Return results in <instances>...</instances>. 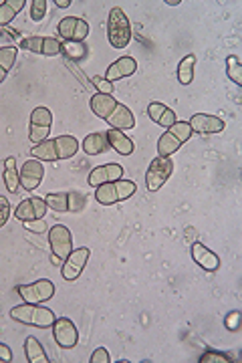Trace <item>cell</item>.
I'll list each match as a JSON object with an SVG mask.
<instances>
[{
  "mask_svg": "<svg viewBox=\"0 0 242 363\" xmlns=\"http://www.w3.org/2000/svg\"><path fill=\"white\" fill-rule=\"evenodd\" d=\"M32 157L38 162H59L69 160L79 151V142L73 135H59L55 140H45L41 144H34Z\"/></svg>",
  "mask_w": 242,
  "mask_h": 363,
  "instance_id": "6da1fadb",
  "label": "cell"
},
{
  "mask_svg": "<svg viewBox=\"0 0 242 363\" xmlns=\"http://www.w3.org/2000/svg\"><path fill=\"white\" fill-rule=\"evenodd\" d=\"M10 317H12L16 323L30 325V327H38V329L53 327V323H55V319H57L51 309L41 307V305H32V302L16 305V307L10 311Z\"/></svg>",
  "mask_w": 242,
  "mask_h": 363,
  "instance_id": "7a4b0ae2",
  "label": "cell"
},
{
  "mask_svg": "<svg viewBox=\"0 0 242 363\" xmlns=\"http://www.w3.org/2000/svg\"><path fill=\"white\" fill-rule=\"evenodd\" d=\"M138 186L133 180H116V182H107V184H101L95 188V198L99 204L103 206H113L118 202H123L127 198H131L135 194Z\"/></svg>",
  "mask_w": 242,
  "mask_h": 363,
  "instance_id": "3957f363",
  "label": "cell"
},
{
  "mask_svg": "<svg viewBox=\"0 0 242 363\" xmlns=\"http://www.w3.org/2000/svg\"><path fill=\"white\" fill-rule=\"evenodd\" d=\"M192 127L188 121H176L172 127H168V131L160 138L157 142V155L162 157H170L172 153L180 150L182 146L192 138Z\"/></svg>",
  "mask_w": 242,
  "mask_h": 363,
  "instance_id": "277c9868",
  "label": "cell"
},
{
  "mask_svg": "<svg viewBox=\"0 0 242 363\" xmlns=\"http://www.w3.org/2000/svg\"><path fill=\"white\" fill-rule=\"evenodd\" d=\"M107 38L113 49H125L131 41V25L127 14L121 10L120 6L111 8L109 21H107Z\"/></svg>",
  "mask_w": 242,
  "mask_h": 363,
  "instance_id": "5b68a950",
  "label": "cell"
},
{
  "mask_svg": "<svg viewBox=\"0 0 242 363\" xmlns=\"http://www.w3.org/2000/svg\"><path fill=\"white\" fill-rule=\"evenodd\" d=\"M49 246H51L53 265H63L73 250L71 230L63 224H55L53 228H49Z\"/></svg>",
  "mask_w": 242,
  "mask_h": 363,
  "instance_id": "8992f818",
  "label": "cell"
},
{
  "mask_svg": "<svg viewBox=\"0 0 242 363\" xmlns=\"http://www.w3.org/2000/svg\"><path fill=\"white\" fill-rule=\"evenodd\" d=\"M43 198H45V202H47V208H51V210L55 212H71V214H77V212L83 210L85 204H87L85 194L75 192V190H71V192L47 194V196H43Z\"/></svg>",
  "mask_w": 242,
  "mask_h": 363,
  "instance_id": "52a82bcc",
  "label": "cell"
},
{
  "mask_svg": "<svg viewBox=\"0 0 242 363\" xmlns=\"http://www.w3.org/2000/svg\"><path fill=\"white\" fill-rule=\"evenodd\" d=\"M172 172H174V162H172V157H162V155H157L155 160H151L150 168H148V172H146V188L150 190V192H157L168 178L172 176Z\"/></svg>",
  "mask_w": 242,
  "mask_h": 363,
  "instance_id": "ba28073f",
  "label": "cell"
},
{
  "mask_svg": "<svg viewBox=\"0 0 242 363\" xmlns=\"http://www.w3.org/2000/svg\"><path fill=\"white\" fill-rule=\"evenodd\" d=\"M16 293L21 295V299L25 302H32V305H41V302L53 299L55 295V285L49 278H41L34 280L30 285H19Z\"/></svg>",
  "mask_w": 242,
  "mask_h": 363,
  "instance_id": "9c48e42d",
  "label": "cell"
},
{
  "mask_svg": "<svg viewBox=\"0 0 242 363\" xmlns=\"http://www.w3.org/2000/svg\"><path fill=\"white\" fill-rule=\"evenodd\" d=\"M51 125H53V113L47 107H36L30 113L29 125V140L32 144H41L45 140H49L51 133Z\"/></svg>",
  "mask_w": 242,
  "mask_h": 363,
  "instance_id": "30bf717a",
  "label": "cell"
},
{
  "mask_svg": "<svg viewBox=\"0 0 242 363\" xmlns=\"http://www.w3.org/2000/svg\"><path fill=\"white\" fill-rule=\"evenodd\" d=\"M60 43L59 38L53 36H41V34H32V36H25L21 41V49L36 53V55H45V57H55L60 53Z\"/></svg>",
  "mask_w": 242,
  "mask_h": 363,
  "instance_id": "8fae6325",
  "label": "cell"
},
{
  "mask_svg": "<svg viewBox=\"0 0 242 363\" xmlns=\"http://www.w3.org/2000/svg\"><path fill=\"white\" fill-rule=\"evenodd\" d=\"M89 254L91 250L89 248H85V246L71 250V254L67 256V261L60 265V274H63V278H65V280H75V278H79V274L83 272L87 261H89Z\"/></svg>",
  "mask_w": 242,
  "mask_h": 363,
  "instance_id": "7c38bea8",
  "label": "cell"
},
{
  "mask_svg": "<svg viewBox=\"0 0 242 363\" xmlns=\"http://www.w3.org/2000/svg\"><path fill=\"white\" fill-rule=\"evenodd\" d=\"M53 337H55L59 347L73 349L79 341V331H77V327L71 319L60 317V319H55V323H53Z\"/></svg>",
  "mask_w": 242,
  "mask_h": 363,
  "instance_id": "4fadbf2b",
  "label": "cell"
},
{
  "mask_svg": "<svg viewBox=\"0 0 242 363\" xmlns=\"http://www.w3.org/2000/svg\"><path fill=\"white\" fill-rule=\"evenodd\" d=\"M59 36L65 41H73V43H83L89 34V25L79 19V16H65L59 23Z\"/></svg>",
  "mask_w": 242,
  "mask_h": 363,
  "instance_id": "5bb4252c",
  "label": "cell"
},
{
  "mask_svg": "<svg viewBox=\"0 0 242 363\" xmlns=\"http://www.w3.org/2000/svg\"><path fill=\"white\" fill-rule=\"evenodd\" d=\"M45 178V166L38 162V160H27L25 164H23V168H21V172H19V180H21V186L25 188V190H36L38 186H41V182Z\"/></svg>",
  "mask_w": 242,
  "mask_h": 363,
  "instance_id": "9a60e30c",
  "label": "cell"
},
{
  "mask_svg": "<svg viewBox=\"0 0 242 363\" xmlns=\"http://www.w3.org/2000/svg\"><path fill=\"white\" fill-rule=\"evenodd\" d=\"M45 214H47V202H45V198H38V196H32V198L23 200V202L16 206V210H14V216H16L21 222L45 218Z\"/></svg>",
  "mask_w": 242,
  "mask_h": 363,
  "instance_id": "2e32d148",
  "label": "cell"
},
{
  "mask_svg": "<svg viewBox=\"0 0 242 363\" xmlns=\"http://www.w3.org/2000/svg\"><path fill=\"white\" fill-rule=\"evenodd\" d=\"M190 252H192L194 263H198V267H202L204 271L214 272L220 269V256L216 252H212L210 248H206L202 242H192Z\"/></svg>",
  "mask_w": 242,
  "mask_h": 363,
  "instance_id": "e0dca14e",
  "label": "cell"
},
{
  "mask_svg": "<svg viewBox=\"0 0 242 363\" xmlns=\"http://www.w3.org/2000/svg\"><path fill=\"white\" fill-rule=\"evenodd\" d=\"M123 178V166L120 164H103V166H97L93 168L89 174V186L97 188L101 184H107V182H116Z\"/></svg>",
  "mask_w": 242,
  "mask_h": 363,
  "instance_id": "ac0fdd59",
  "label": "cell"
},
{
  "mask_svg": "<svg viewBox=\"0 0 242 363\" xmlns=\"http://www.w3.org/2000/svg\"><path fill=\"white\" fill-rule=\"evenodd\" d=\"M135 71H138V63H135L133 57H121V59L113 60V63L107 67L103 79L109 81V83H116V81H120V79L131 77Z\"/></svg>",
  "mask_w": 242,
  "mask_h": 363,
  "instance_id": "d6986e66",
  "label": "cell"
},
{
  "mask_svg": "<svg viewBox=\"0 0 242 363\" xmlns=\"http://www.w3.org/2000/svg\"><path fill=\"white\" fill-rule=\"evenodd\" d=\"M188 123H190L192 131L204 133V135H208V133H220V131H224V127H226V123L220 120V118L208 116V113H196Z\"/></svg>",
  "mask_w": 242,
  "mask_h": 363,
  "instance_id": "ffe728a7",
  "label": "cell"
},
{
  "mask_svg": "<svg viewBox=\"0 0 242 363\" xmlns=\"http://www.w3.org/2000/svg\"><path fill=\"white\" fill-rule=\"evenodd\" d=\"M118 103H120V101H116L113 95H103V93H95L89 101L91 111H93L97 118H101V120H107V118L111 116V111L118 107Z\"/></svg>",
  "mask_w": 242,
  "mask_h": 363,
  "instance_id": "44dd1931",
  "label": "cell"
},
{
  "mask_svg": "<svg viewBox=\"0 0 242 363\" xmlns=\"http://www.w3.org/2000/svg\"><path fill=\"white\" fill-rule=\"evenodd\" d=\"M105 121L109 123L111 129H120V131L131 129V127L135 125L133 113L129 111V107H125V105H121V103H118V107L111 111V116H109Z\"/></svg>",
  "mask_w": 242,
  "mask_h": 363,
  "instance_id": "7402d4cb",
  "label": "cell"
},
{
  "mask_svg": "<svg viewBox=\"0 0 242 363\" xmlns=\"http://www.w3.org/2000/svg\"><path fill=\"white\" fill-rule=\"evenodd\" d=\"M148 113H150L151 121L162 125V127H172L178 121L176 113L170 107H166L164 103H160V101H151L148 105Z\"/></svg>",
  "mask_w": 242,
  "mask_h": 363,
  "instance_id": "603a6c76",
  "label": "cell"
},
{
  "mask_svg": "<svg viewBox=\"0 0 242 363\" xmlns=\"http://www.w3.org/2000/svg\"><path fill=\"white\" fill-rule=\"evenodd\" d=\"M105 135H107L109 148H113L118 153H121V155H131L133 153V142L123 131H120V129H109V131H105Z\"/></svg>",
  "mask_w": 242,
  "mask_h": 363,
  "instance_id": "cb8c5ba5",
  "label": "cell"
},
{
  "mask_svg": "<svg viewBox=\"0 0 242 363\" xmlns=\"http://www.w3.org/2000/svg\"><path fill=\"white\" fill-rule=\"evenodd\" d=\"M107 150H109V144H107L105 131H95V133H89L83 140V151L89 153V155H97V153H103Z\"/></svg>",
  "mask_w": 242,
  "mask_h": 363,
  "instance_id": "d4e9b609",
  "label": "cell"
},
{
  "mask_svg": "<svg viewBox=\"0 0 242 363\" xmlns=\"http://www.w3.org/2000/svg\"><path fill=\"white\" fill-rule=\"evenodd\" d=\"M25 355H27L29 363H49V355H47V351L43 349V345L36 337H27Z\"/></svg>",
  "mask_w": 242,
  "mask_h": 363,
  "instance_id": "484cf974",
  "label": "cell"
},
{
  "mask_svg": "<svg viewBox=\"0 0 242 363\" xmlns=\"http://www.w3.org/2000/svg\"><path fill=\"white\" fill-rule=\"evenodd\" d=\"M27 0H4L0 2V27L14 21V16L25 8Z\"/></svg>",
  "mask_w": 242,
  "mask_h": 363,
  "instance_id": "4316f807",
  "label": "cell"
},
{
  "mask_svg": "<svg viewBox=\"0 0 242 363\" xmlns=\"http://www.w3.org/2000/svg\"><path fill=\"white\" fill-rule=\"evenodd\" d=\"M2 178H4V184H6V190H8L10 194H16V190H19V186H21V180H19L16 160H14V157H6Z\"/></svg>",
  "mask_w": 242,
  "mask_h": 363,
  "instance_id": "83f0119b",
  "label": "cell"
},
{
  "mask_svg": "<svg viewBox=\"0 0 242 363\" xmlns=\"http://www.w3.org/2000/svg\"><path fill=\"white\" fill-rule=\"evenodd\" d=\"M194 67H196V57L186 55L178 65V81L180 85H190L194 81Z\"/></svg>",
  "mask_w": 242,
  "mask_h": 363,
  "instance_id": "f1b7e54d",
  "label": "cell"
},
{
  "mask_svg": "<svg viewBox=\"0 0 242 363\" xmlns=\"http://www.w3.org/2000/svg\"><path fill=\"white\" fill-rule=\"evenodd\" d=\"M16 47H2L0 49V83L6 79L8 71L12 69L14 60H16Z\"/></svg>",
  "mask_w": 242,
  "mask_h": 363,
  "instance_id": "f546056e",
  "label": "cell"
},
{
  "mask_svg": "<svg viewBox=\"0 0 242 363\" xmlns=\"http://www.w3.org/2000/svg\"><path fill=\"white\" fill-rule=\"evenodd\" d=\"M60 53L71 60H83L87 57V47L83 43H73V41H65L60 47Z\"/></svg>",
  "mask_w": 242,
  "mask_h": 363,
  "instance_id": "4dcf8cb0",
  "label": "cell"
},
{
  "mask_svg": "<svg viewBox=\"0 0 242 363\" xmlns=\"http://www.w3.org/2000/svg\"><path fill=\"white\" fill-rule=\"evenodd\" d=\"M226 75L234 85H242V63L236 55H228L226 59Z\"/></svg>",
  "mask_w": 242,
  "mask_h": 363,
  "instance_id": "1f68e13d",
  "label": "cell"
},
{
  "mask_svg": "<svg viewBox=\"0 0 242 363\" xmlns=\"http://www.w3.org/2000/svg\"><path fill=\"white\" fill-rule=\"evenodd\" d=\"M47 0H32L30 2V19L34 21V23H41L43 19H45V14H47Z\"/></svg>",
  "mask_w": 242,
  "mask_h": 363,
  "instance_id": "d6a6232c",
  "label": "cell"
},
{
  "mask_svg": "<svg viewBox=\"0 0 242 363\" xmlns=\"http://www.w3.org/2000/svg\"><path fill=\"white\" fill-rule=\"evenodd\" d=\"M200 363H230V355H226V353H220V351H206L200 360Z\"/></svg>",
  "mask_w": 242,
  "mask_h": 363,
  "instance_id": "836d02e7",
  "label": "cell"
},
{
  "mask_svg": "<svg viewBox=\"0 0 242 363\" xmlns=\"http://www.w3.org/2000/svg\"><path fill=\"white\" fill-rule=\"evenodd\" d=\"M23 224H25V228H27L29 232H34V234H43V232H47V230H49V226H47L45 218H38V220H29V222H23Z\"/></svg>",
  "mask_w": 242,
  "mask_h": 363,
  "instance_id": "e575fe53",
  "label": "cell"
},
{
  "mask_svg": "<svg viewBox=\"0 0 242 363\" xmlns=\"http://www.w3.org/2000/svg\"><path fill=\"white\" fill-rule=\"evenodd\" d=\"M93 85H95L97 93H103V95H111V93H113V83L105 81L103 77H95V79H93Z\"/></svg>",
  "mask_w": 242,
  "mask_h": 363,
  "instance_id": "d590c367",
  "label": "cell"
},
{
  "mask_svg": "<svg viewBox=\"0 0 242 363\" xmlns=\"http://www.w3.org/2000/svg\"><path fill=\"white\" fill-rule=\"evenodd\" d=\"M224 325L230 329V331H236L241 327V313L239 311H232L226 319H224Z\"/></svg>",
  "mask_w": 242,
  "mask_h": 363,
  "instance_id": "8d00e7d4",
  "label": "cell"
},
{
  "mask_svg": "<svg viewBox=\"0 0 242 363\" xmlns=\"http://www.w3.org/2000/svg\"><path fill=\"white\" fill-rule=\"evenodd\" d=\"M89 362L91 363H109L111 362V358H109L107 349L99 347V349H95V351H93V355H91Z\"/></svg>",
  "mask_w": 242,
  "mask_h": 363,
  "instance_id": "74e56055",
  "label": "cell"
},
{
  "mask_svg": "<svg viewBox=\"0 0 242 363\" xmlns=\"http://www.w3.org/2000/svg\"><path fill=\"white\" fill-rule=\"evenodd\" d=\"M8 216H10V204L4 196H0V228L6 224Z\"/></svg>",
  "mask_w": 242,
  "mask_h": 363,
  "instance_id": "f35d334b",
  "label": "cell"
},
{
  "mask_svg": "<svg viewBox=\"0 0 242 363\" xmlns=\"http://www.w3.org/2000/svg\"><path fill=\"white\" fill-rule=\"evenodd\" d=\"M0 362H12V351L6 343H0Z\"/></svg>",
  "mask_w": 242,
  "mask_h": 363,
  "instance_id": "ab89813d",
  "label": "cell"
},
{
  "mask_svg": "<svg viewBox=\"0 0 242 363\" xmlns=\"http://www.w3.org/2000/svg\"><path fill=\"white\" fill-rule=\"evenodd\" d=\"M55 4L59 8H67V6H71V0H55Z\"/></svg>",
  "mask_w": 242,
  "mask_h": 363,
  "instance_id": "60d3db41",
  "label": "cell"
},
{
  "mask_svg": "<svg viewBox=\"0 0 242 363\" xmlns=\"http://www.w3.org/2000/svg\"><path fill=\"white\" fill-rule=\"evenodd\" d=\"M166 4H170V6H176V4H180V0H168Z\"/></svg>",
  "mask_w": 242,
  "mask_h": 363,
  "instance_id": "b9f144b4",
  "label": "cell"
}]
</instances>
